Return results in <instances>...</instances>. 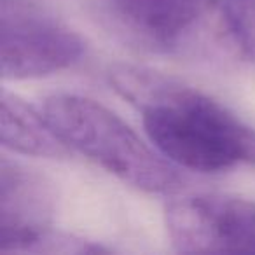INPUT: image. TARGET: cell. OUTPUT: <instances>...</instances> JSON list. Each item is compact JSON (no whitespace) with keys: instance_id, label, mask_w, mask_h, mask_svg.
Segmentation results:
<instances>
[{"instance_id":"cell-2","label":"cell","mask_w":255,"mask_h":255,"mask_svg":"<svg viewBox=\"0 0 255 255\" xmlns=\"http://www.w3.org/2000/svg\"><path fill=\"white\" fill-rule=\"evenodd\" d=\"M44 116L61 140L124 184L145 192H177L184 178L161 159L119 116L95 100L54 95Z\"/></svg>"},{"instance_id":"cell-1","label":"cell","mask_w":255,"mask_h":255,"mask_svg":"<svg viewBox=\"0 0 255 255\" xmlns=\"http://www.w3.org/2000/svg\"><path fill=\"white\" fill-rule=\"evenodd\" d=\"M110 81L142 112L150 142L175 164L199 173L255 164V129L205 93L129 65L114 68Z\"/></svg>"},{"instance_id":"cell-4","label":"cell","mask_w":255,"mask_h":255,"mask_svg":"<svg viewBox=\"0 0 255 255\" xmlns=\"http://www.w3.org/2000/svg\"><path fill=\"white\" fill-rule=\"evenodd\" d=\"M166 231L182 254H255V203L227 194H191L166 206Z\"/></svg>"},{"instance_id":"cell-3","label":"cell","mask_w":255,"mask_h":255,"mask_svg":"<svg viewBox=\"0 0 255 255\" xmlns=\"http://www.w3.org/2000/svg\"><path fill=\"white\" fill-rule=\"evenodd\" d=\"M0 61L5 81H25L72 67L82 39L32 0H0Z\"/></svg>"},{"instance_id":"cell-8","label":"cell","mask_w":255,"mask_h":255,"mask_svg":"<svg viewBox=\"0 0 255 255\" xmlns=\"http://www.w3.org/2000/svg\"><path fill=\"white\" fill-rule=\"evenodd\" d=\"M247 60L255 63V0H205Z\"/></svg>"},{"instance_id":"cell-9","label":"cell","mask_w":255,"mask_h":255,"mask_svg":"<svg viewBox=\"0 0 255 255\" xmlns=\"http://www.w3.org/2000/svg\"><path fill=\"white\" fill-rule=\"evenodd\" d=\"M30 252H33V254H100V252H107V248L91 243L88 240L47 231L30 248Z\"/></svg>"},{"instance_id":"cell-7","label":"cell","mask_w":255,"mask_h":255,"mask_svg":"<svg viewBox=\"0 0 255 255\" xmlns=\"http://www.w3.org/2000/svg\"><path fill=\"white\" fill-rule=\"evenodd\" d=\"M2 145L33 157L63 159L70 147L58 136L46 116L12 93H2Z\"/></svg>"},{"instance_id":"cell-5","label":"cell","mask_w":255,"mask_h":255,"mask_svg":"<svg viewBox=\"0 0 255 255\" xmlns=\"http://www.w3.org/2000/svg\"><path fill=\"white\" fill-rule=\"evenodd\" d=\"M54 189L37 171L2 159L0 164V250L30 252L49 229Z\"/></svg>"},{"instance_id":"cell-6","label":"cell","mask_w":255,"mask_h":255,"mask_svg":"<svg viewBox=\"0 0 255 255\" xmlns=\"http://www.w3.org/2000/svg\"><path fill=\"white\" fill-rule=\"evenodd\" d=\"M119 19L143 42L175 49L194 30L205 0H109Z\"/></svg>"}]
</instances>
